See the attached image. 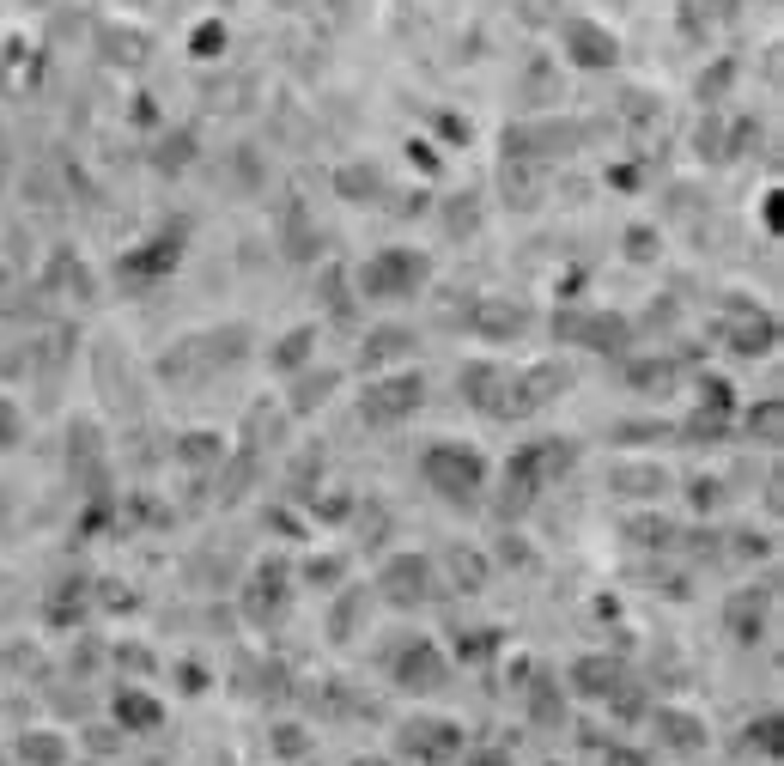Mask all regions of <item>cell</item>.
Segmentation results:
<instances>
[{
    "mask_svg": "<svg viewBox=\"0 0 784 766\" xmlns=\"http://www.w3.org/2000/svg\"><path fill=\"white\" fill-rule=\"evenodd\" d=\"M420 475H426L432 493H444V499L462 505V511L487 499V456H481L475 444H456V438L432 444V450L420 456Z\"/></svg>",
    "mask_w": 784,
    "mask_h": 766,
    "instance_id": "1",
    "label": "cell"
},
{
    "mask_svg": "<svg viewBox=\"0 0 784 766\" xmlns=\"http://www.w3.org/2000/svg\"><path fill=\"white\" fill-rule=\"evenodd\" d=\"M432 274V256L426 250H408V244H389L377 250L365 268H359V298L371 304H389V298H414Z\"/></svg>",
    "mask_w": 784,
    "mask_h": 766,
    "instance_id": "2",
    "label": "cell"
},
{
    "mask_svg": "<svg viewBox=\"0 0 784 766\" xmlns=\"http://www.w3.org/2000/svg\"><path fill=\"white\" fill-rule=\"evenodd\" d=\"M426 402V383L414 377V371H402V377H383V383H371V390L359 396V420L365 426H396V420H408L414 408Z\"/></svg>",
    "mask_w": 784,
    "mask_h": 766,
    "instance_id": "3",
    "label": "cell"
},
{
    "mask_svg": "<svg viewBox=\"0 0 784 766\" xmlns=\"http://www.w3.org/2000/svg\"><path fill=\"white\" fill-rule=\"evenodd\" d=\"M383 596L396 608H420L432 596V560L426 554H396L383 566Z\"/></svg>",
    "mask_w": 784,
    "mask_h": 766,
    "instance_id": "4",
    "label": "cell"
},
{
    "mask_svg": "<svg viewBox=\"0 0 784 766\" xmlns=\"http://www.w3.org/2000/svg\"><path fill=\"white\" fill-rule=\"evenodd\" d=\"M566 61L572 67H614L620 61V43L602 19H572L566 25Z\"/></svg>",
    "mask_w": 784,
    "mask_h": 766,
    "instance_id": "5",
    "label": "cell"
},
{
    "mask_svg": "<svg viewBox=\"0 0 784 766\" xmlns=\"http://www.w3.org/2000/svg\"><path fill=\"white\" fill-rule=\"evenodd\" d=\"M396 681L414 687V694L438 687V681H444V657H438V645H426V639H402V645H396Z\"/></svg>",
    "mask_w": 784,
    "mask_h": 766,
    "instance_id": "6",
    "label": "cell"
},
{
    "mask_svg": "<svg viewBox=\"0 0 784 766\" xmlns=\"http://www.w3.org/2000/svg\"><path fill=\"white\" fill-rule=\"evenodd\" d=\"M462 402L468 408H481V414H499L505 402V365H462Z\"/></svg>",
    "mask_w": 784,
    "mask_h": 766,
    "instance_id": "7",
    "label": "cell"
},
{
    "mask_svg": "<svg viewBox=\"0 0 784 766\" xmlns=\"http://www.w3.org/2000/svg\"><path fill=\"white\" fill-rule=\"evenodd\" d=\"M724 621H736V639H760V627H766V590H742L724 608Z\"/></svg>",
    "mask_w": 784,
    "mask_h": 766,
    "instance_id": "8",
    "label": "cell"
},
{
    "mask_svg": "<svg viewBox=\"0 0 784 766\" xmlns=\"http://www.w3.org/2000/svg\"><path fill=\"white\" fill-rule=\"evenodd\" d=\"M657 736H663L669 748H687V754H699V748H705V730H699V718H693V712H657Z\"/></svg>",
    "mask_w": 784,
    "mask_h": 766,
    "instance_id": "9",
    "label": "cell"
},
{
    "mask_svg": "<svg viewBox=\"0 0 784 766\" xmlns=\"http://www.w3.org/2000/svg\"><path fill=\"white\" fill-rule=\"evenodd\" d=\"M402 353H414V329H371V341L359 347L365 365H389V359H402Z\"/></svg>",
    "mask_w": 784,
    "mask_h": 766,
    "instance_id": "10",
    "label": "cell"
},
{
    "mask_svg": "<svg viewBox=\"0 0 784 766\" xmlns=\"http://www.w3.org/2000/svg\"><path fill=\"white\" fill-rule=\"evenodd\" d=\"M572 687H578V694H614V687H620V663H608V657H584V663L572 669Z\"/></svg>",
    "mask_w": 784,
    "mask_h": 766,
    "instance_id": "11",
    "label": "cell"
},
{
    "mask_svg": "<svg viewBox=\"0 0 784 766\" xmlns=\"http://www.w3.org/2000/svg\"><path fill=\"white\" fill-rule=\"evenodd\" d=\"M116 718H122L128 730H152V724H165L159 700H140V694H122V700H116Z\"/></svg>",
    "mask_w": 784,
    "mask_h": 766,
    "instance_id": "12",
    "label": "cell"
},
{
    "mask_svg": "<svg viewBox=\"0 0 784 766\" xmlns=\"http://www.w3.org/2000/svg\"><path fill=\"white\" fill-rule=\"evenodd\" d=\"M481 329H487L493 341H511V335L523 329V311H517V304H481Z\"/></svg>",
    "mask_w": 784,
    "mask_h": 766,
    "instance_id": "13",
    "label": "cell"
},
{
    "mask_svg": "<svg viewBox=\"0 0 784 766\" xmlns=\"http://www.w3.org/2000/svg\"><path fill=\"white\" fill-rule=\"evenodd\" d=\"M335 183H341L347 201H377V189H371L377 171H371V165H347V171H335Z\"/></svg>",
    "mask_w": 784,
    "mask_h": 766,
    "instance_id": "14",
    "label": "cell"
},
{
    "mask_svg": "<svg viewBox=\"0 0 784 766\" xmlns=\"http://www.w3.org/2000/svg\"><path fill=\"white\" fill-rule=\"evenodd\" d=\"M475 213H481V201H475V195H456V201L444 207V225H450V238H468V232H475Z\"/></svg>",
    "mask_w": 784,
    "mask_h": 766,
    "instance_id": "15",
    "label": "cell"
},
{
    "mask_svg": "<svg viewBox=\"0 0 784 766\" xmlns=\"http://www.w3.org/2000/svg\"><path fill=\"white\" fill-rule=\"evenodd\" d=\"M614 487H620V493L651 499V493H663V475H657V469H620V475H614Z\"/></svg>",
    "mask_w": 784,
    "mask_h": 766,
    "instance_id": "16",
    "label": "cell"
},
{
    "mask_svg": "<svg viewBox=\"0 0 784 766\" xmlns=\"http://www.w3.org/2000/svg\"><path fill=\"white\" fill-rule=\"evenodd\" d=\"M310 335L317 329H286V341L274 347V365L286 371V365H304V353H310Z\"/></svg>",
    "mask_w": 784,
    "mask_h": 766,
    "instance_id": "17",
    "label": "cell"
},
{
    "mask_svg": "<svg viewBox=\"0 0 784 766\" xmlns=\"http://www.w3.org/2000/svg\"><path fill=\"white\" fill-rule=\"evenodd\" d=\"M19 754H25V760H43V766H61V760H67V748H61L55 736H25Z\"/></svg>",
    "mask_w": 784,
    "mask_h": 766,
    "instance_id": "18",
    "label": "cell"
},
{
    "mask_svg": "<svg viewBox=\"0 0 784 766\" xmlns=\"http://www.w3.org/2000/svg\"><path fill=\"white\" fill-rule=\"evenodd\" d=\"M329 383H335V377H329V371H317V377H304V390H298V396H292V408H298V414H310V408H317V402H323V396H329Z\"/></svg>",
    "mask_w": 784,
    "mask_h": 766,
    "instance_id": "19",
    "label": "cell"
},
{
    "mask_svg": "<svg viewBox=\"0 0 784 766\" xmlns=\"http://www.w3.org/2000/svg\"><path fill=\"white\" fill-rule=\"evenodd\" d=\"M19 432H25L19 408H13V402H0V450H13V444H19Z\"/></svg>",
    "mask_w": 784,
    "mask_h": 766,
    "instance_id": "20",
    "label": "cell"
},
{
    "mask_svg": "<svg viewBox=\"0 0 784 766\" xmlns=\"http://www.w3.org/2000/svg\"><path fill=\"white\" fill-rule=\"evenodd\" d=\"M626 256H639V262H651V256H657V232H651V225L626 232Z\"/></svg>",
    "mask_w": 784,
    "mask_h": 766,
    "instance_id": "21",
    "label": "cell"
},
{
    "mask_svg": "<svg viewBox=\"0 0 784 766\" xmlns=\"http://www.w3.org/2000/svg\"><path fill=\"white\" fill-rule=\"evenodd\" d=\"M475 766H505V754H487V760H475Z\"/></svg>",
    "mask_w": 784,
    "mask_h": 766,
    "instance_id": "22",
    "label": "cell"
},
{
    "mask_svg": "<svg viewBox=\"0 0 784 766\" xmlns=\"http://www.w3.org/2000/svg\"><path fill=\"white\" fill-rule=\"evenodd\" d=\"M0 183H7V152H0Z\"/></svg>",
    "mask_w": 784,
    "mask_h": 766,
    "instance_id": "23",
    "label": "cell"
},
{
    "mask_svg": "<svg viewBox=\"0 0 784 766\" xmlns=\"http://www.w3.org/2000/svg\"><path fill=\"white\" fill-rule=\"evenodd\" d=\"M365 766H371V760H365Z\"/></svg>",
    "mask_w": 784,
    "mask_h": 766,
    "instance_id": "24",
    "label": "cell"
}]
</instances>
